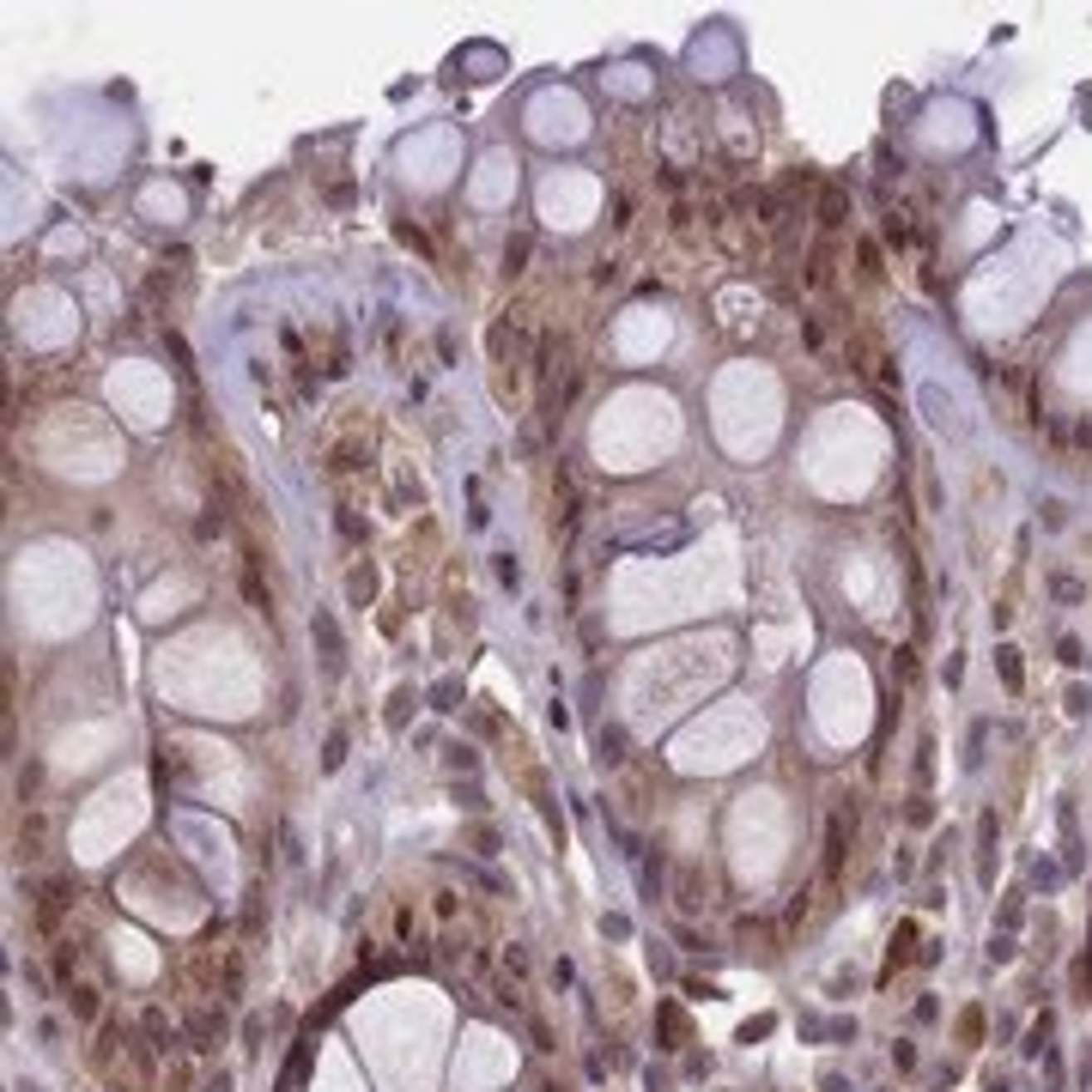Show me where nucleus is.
I'll list each match as a JSON object with an SVG mask.
<instances>
[{
	"label": "nucleus",
	"mask_w": 1092,
	"mask_h": 1092,
	"mask_svg": "<svg viewBox=\"0 0 1092 1092\" xmlns=\"http://www.w3.org/2000/svg\"><path fill=\"white\" fill-rule=\"evenodd\" d=\"M977 880H983V886L996 880V813L977 819Z\"/></svg>",
	"instance_id": "nucleus-3"
},
{
	"label": "nucleus",
	"mask_w": 1092,
	"mask_h": 1092,
	"mask_svg": "<svg viewBox=\"0 0 1092 1092\" xmlns=\"http://www.w3.org/2000/svg\"><path fill=\"white\" fill-rule=\"evenodd\" d=\"M601 758H607V765H619V758H626V734H619V729L601 734Z\"/></svg>",
	"instance_id": "nucleus-12"
},
{
	"label": "nucleus",
	"mask_w": 1092,
	"mask_h": 1092,
	"mask_svg": "<svg viewBox=\"0 0 1092 1092\" xmlns=\"http://www.w3.org/2000/svg\"><path fill=\"white\" fill-rule=\"evenodd\" d=\"M310 631H316V643H322V668L340 674V631H334V619L316 613V619H310Z\"/></svg>",
	"instance_id": "nucleus-4"
},
{
	"label": "nucleus",
	"mask_w": 1092,
	"mask_h": 1092,
	"mask_svg": "<svg viewBox=\"0 0 1092 1092\" xmlns=\"http://www.w3.org/2000/svg\"><path fill=\"white\" fill-rule=\"evenodd\" d=\"M844 826L850 819L831 813V826H826V880H837V868H844Z\"/></svg>",
	"instance_id": "nucleus-7"
},
{
	"label": "nucleus",
	"mask_w": 1092,
	"mask_h": 1092,
	"mask_svg": "<svg viewBox=\"0 0 1092 1092\" xmlns=\"http://www.w3.org/2000/svg\"><path fill=\"white\" fill-rule=\"evenodd\" d=\"M819 212H826V225H844V201H837V194H826V207H819Z\"/></svg>",
	"instance_id": "nucleus-17"
},
{
	"label": "nucleus",
	"mask_w": 1092,
	"mask_h": 1092,
	"mask_svg": "<svg viewBox=\"0 0 1092 1092\" xmlns=\"http://www.w3.org/2000/svg\"><path fill=\"white\" fill-rule=\"evenodd\" d=\"M680 540H686V529H680V522H674V529H650V534H626V540H619V546H626V553H650V546H680Z\"/></svg>",
	"instance_id": "nucleus-6"
},
{
	"label": "nucleus",
	"mask_w": 1092,
	"mask_h": 1092,
	"mask_svg": "<svg viewBox=\"0 0 1092 1092\" xmlns=\"http://www.w3.org/2000/svg\"><path fill=\"white\" fill-rule=\"evenodd\" d=\"M456 692H461V686H456V680H443V686L431 692V698H437V710H456Z\"/></svg>",
	"instance_id": "nucleus-15"
},
{
	"label": "nucleus",
	"mask_w": 1092,
	"mask_h": 1092,
	"mask_svg": "<svg viewBox=\"0 0 1092 1092\" xmlns=\"http://www.w3.org/2000/svg\"><path fill=\"white\" fill-rule=\"evenodd\" d=\"M67 1002H73V1013H80V1020H91V1013H97V989H91V983H73V989H67Z\"/></svg>",
	"instance_id": "nucleus-10"
},
{
	"label": "nucleus",
	"mask_w": 1092,
	"mask_h": 1092,
	"mask_svg": "<svg viewBox=\"0 0 1092 1092\" xmlns=\"http://www.w3.org/2000/svg\"><path fill=\"white\" fill-rule=\"evenodd\" d=\"M522 261H529V237H516L510 249H504V267H510V273H522Z\"/></svg>",
	"instance_id": "nucleus-14"
},
{
	"label": "nucleus",
	"mask_w": 1092,
	"mask_h": 1092,
	"mask_svg": "<svg viewBox=\"0 0 1092 1092\" xmlns=\"http://www.w3.org/2000/svg\"><path fill=\"white\" fill-rule=\"evenodd\" d=\"M407 704H419V698H413V686H401L395 698H388V723H395V729L407 723Z\"/></svg>",
	"instance_id": "nucleus-11"
},
{
	"label": "nucleus",
	"mask_w": 1092,
	"mask_h": 1092,
	"mask_svg": "<svg viewBox=\"0 0 1092 1092\" xmlns=\"http://www.w3.org/2000/svg\"><path fill=\"white\" fill-rule=\"evenodd\" d=\"M201 1092H231V1075H212V1080H207Z\"/></svg>",
	"instance_id": "nucleus-18"
},
{
	"label": "nucleus",
	"mask_w": 1092,
	"mask_h": 1092,
	"mask_svg": "<svg viewBox=\"0 0 1092 1092\" xmlns=\"http://www.w3.org/2000/svg\"><path fill=\"white\" fill-rule=\"evenodd\" d=\"M674 904H680V910H698V904H704V880H698V868H680V880H674Z\"/></svg>",
	"instance_id": "nucleus-8"
},
{
	"label": "nucleus",
	"mask_w": 1092,
	"mask_h": 1092,
	"mask_svg": "<svg viewBox=\"0 0 1092 1092\" xmlns=\"http://www.w3.org/2000/svg\"><path fill=\"white\" fill-rule=\"evenodd\" d=\"M73 899H80V886H73L67 874L43 880V886H37V929H43V934H55V929H61V916L73 910Z\"/></svg>",
	"instance_id": "nucleus-1"
},
{
	"label": "nucleus",
	"mask_w": 1092,
	"mask_h": 1092,
	"mask_svg": "<svg viewBox=\"0 0 1092 1092\" xmlns=\"http://www.w3.org/2000/svg\"><path fill=\"white\" fill-rule=\"evenodd\" d=\"M346 758V734H328V753H322V771H340Z\"/></svg>",
	"instance_id": "nucleus-13"
},
{
	"label": "nucleus",
	"mask_w": 1092,
	"mask_h": 1092,
	"mask_svg": "<svg viewBox=\"0 0 1092 1092\" xmlns=\"http://www.w3.org/2000/svg\"><path fill=\"white\" fill-rule=\"evenodd\" d=\"M43 844H49V819H43V813H31L25 826H18V856H25V862H37V856H43Z\"/></svg>",
	"instance_id": "nucleus-5"
},
{
	"label": "nucleus",
	"mask_w": 1092,
	"mask_h": 1092,
	"mask_svg": "<svg viewBox=\"0 0 1092 1092\" xmlns=\"http://www.w3.org/2000/svg\"><path fill=\"white\" fill-rule=\"evenodd\" d=\"M996 668H1002V680H1007V692H1020V650H996Z\"/></svg>",
	"instance_id": "nucleus-9"
},
{
	"label": "nucleus",
	"mask_w": 1092,
	"mask_h": 1092,
	"mask_svg": "<svg viewBox=\"0 0 1092 1092\" xmlns=\"http://www.w3.org/2000/svg\"><path fill=\"white\" fill-rule=\"evenodd\" d=\"M923 413H929V425H934L941 437H965V413H959V401H953V395H941V383L923 388Z\"/></svg>",
	"instance_id": "nucleus-2"
},
{
	"label": "nucleus",
	"mask_w": 1092,
	"mask_h": 1092,
	"mask_svg": "<svg viewBox=\"0 0 1092 1092\" xmlns=\"http://www.w3.org/2000/svg\"><path fill=\"white\" fill-rule=\"evenodd\" d=\"M1013 959V941H1007V934H1002V941H989V965H1007Z\"/></svg>",
	"instance_id": "nucleus-16"
}]
</instances>
